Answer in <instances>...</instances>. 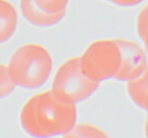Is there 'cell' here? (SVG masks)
<instances>
[{
  "label": "cell",
  "mask_w": 148,
  "mask_h": 138,
  "mask_svg": "<svg viewBox=\"0 0 148 138\" xmlns=\"http://www.w3.org/2000/svg\"><path fill=\"white\" fill-rule=\"evenodd\" d=\"M127 91L137 106L148 111V64L140 76L127 82Z\"/></svg>",
  "instance_id": "obj_8"
},
{
  "label": "cell",
  "mask_w": 148,
  "mask_h": 138,
  "mask_svg": "<svg viewBox=\"0 0 148 138\" xmlns=\"http://www.w3.org/2000/svg\"><path fill=\"white\" fill-rule=\"evenodd\" d=\"M63 138H109L99 128L89 124H78L72 130L64 134Z\"/></svg>",
  "instance_id": "obj_9"
},
{
  "label": "cell",
  "mask_w": 148,
  "mask_h": 138,
  "mask_svg": "<svg viewBox=\"0 0 148 138\" xmlns=\"http://www.w3.org/2000/svg\"><path fill=\"white\" fill-rule=\"evenodd\" d=\"M15 87L16 84L12 81L8 68L0 63V99L5 98L12 94Z\"/></svg>",
  "instance_id": "obj_10"
},
{
  "label": "cell",
  "mask_w": 148,
  "mask_h": 138,
  "mask_svg": "<svg viewBox=\"0 0 148 138\" xmlns=\"http://www.w3.org/2000/svg\"><path fill=\"white\" fill-rule=\"evenodd\" d=\"M99 85V82L87 78L82 73L80 57H73L60 66L51 90L59 100L76 105L88 99Z\"/></svg>",
  "instance_id": "obj_4"
},
{
  "label": "cell",
  "mask_w": 148,
  "mask_h": 138,
  "mask_svg": "<svg viewBox=\"0 0 148 138\" xmlns=\"http://www.w3.org/2000/svg\"><path fill=\"white\" fill-rule=\"evenodd\" d=\"M8 68L16 85L34 89L49 79L53 69V59L45 47L27 44L16 50Z\"/></svg>",
  "instance_id": "obj_2"
},
{
  "label": "cell",
  "mask_w": 148,
  "mask_h": 138,
  "mask_svg": "<svg viewBox=\"0 0 148 138\" xmlns=\"http://www.w3.org/2000/svg\"><path fill=\"white\" fill-rule=\"evenodd\" d=\"M20 6L24 17L33 25L40 27L53 26L60 22L65 15V12L57 14H49L44 12L35 4L34 0H21Z\"/></svg>",
  "instance_id": "obj_6"
},
{
  "label": "cell",
  "mask_w": 148,
  "mask_h": 138,
  "mask_svg": "<svg viewBox=\"0 0 148 138\" xmlns=\"http://www.w3.org/2000/svg\"><path fill=\"white\" fill-rule=\"evenodd\" d=\"M145 135L146 138H148V111H147V117H146V123H145Z\"/></svg>",
  "instance_id": "obj_14"
},
{
  "label": "cell",
  "mask_w": 148,
  "mask_h": 138,
  "mask_svg": "<svg viewBox=\"0 0 148 138\" xmlns=\"http://www.w3.org/2000/svg\"><path fill=\"white\" fill-rule=\"evenodd\" d=\"M137 30L148 53V5H146L139 14L137 20Z\"/></svg>",
  "instance_id": "obj_12"
},
{
  "label": "cell",
  "mask_w": 148,
  "mask_h": 138,
  "mask_svg": "<svg viewBox=\"0 0 148 138\" xmlns=\"http://www.w3.org/2000/svg\"><path fill=\"white\" fill-rule=\"evenodd\" d=\"M80 57L82 73L93 81L118 79L123 66L120 39H99L90 44Z\"/></svg>",
  "instance_id": "obj_3"
},
{
  "label": "cell",
  "mask_w": 148,
  "mask_h": 138,
  "mask_svg": "<svg viewBox=\"0 0 148 138\" xmlns=\"http://www.w3.org/2000/svg\"><path fill=\"white\" fill-rule=\"evenodd\" d=\"M106 1L112 2L119 6H134L141 3L143 0H106Z\"/></svg>",
  "instance_id": "obj_13"
},
{
  "label": "cell",
  "mask_w": 148,
  "mask_h": 138,
  "mask_svg": "<svg viewBox=\"0 0 148 138\" xmlns=\"http://www.w3.org/2000/svg\"><path fill=\"white\" fill-rule=\"evenodd\" d=\"M69 0H34L35 4L49 14L66 12V5Z\"/></svg>",
  "instance_id": "obj_11"
},
{
  "label": "cell",
  "mask_w": 148,
  "mask_h": 138,
  "mask_svg": "<svg viewBox=\"0 0 148 138\" xmlns=\"http://www.w3.org/2000/svg\"><path fill=\"white\" fill-rule=\"evenodd\" d=\"M123 50V66L118 77V81L128 82L140 76L147 66L144 50L138 44L126 39H120Z\"/></svg>",
  "instance_id": "obj_5"
},
{
  "label": "cell",
  "mask_w": 148,
  "mask_h": 138,
  "mask_svg": "<svg viewBox=\"0 0 148 138\" xmlns=\"http://www.w3.org/2000/svg\"><path fill=\"white\" fill-rule=\"evenodd\" d=\"M21 124L29 135L50 138L64 135L77 124V107L57 98L52 90L40 92L24 105Z\"/></svg>",
  "instance_id": "obj_1"
},
{
  "label": "cell",
  "mask_w": 148,
  "mask_h": 138,
  "mask_svg": "<svg viewBox=\"0 0 148 138\" xmlns=\"http://www.w3.org/2000/svg\"><path fill=\"white\" fill-rule=\"evenodd\" d=\"M18 25V12L6 0H0V44L5 43L15 33Z\"/></svg>",
  "instance_id": "obj_7"
}]
</instances>
